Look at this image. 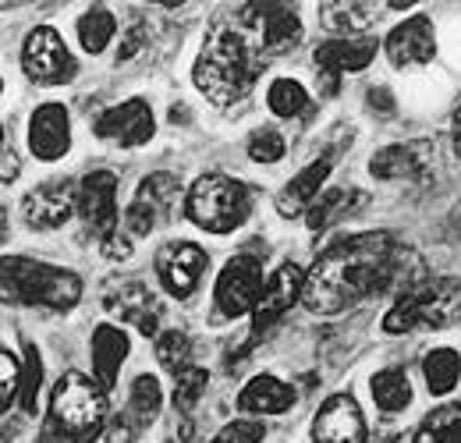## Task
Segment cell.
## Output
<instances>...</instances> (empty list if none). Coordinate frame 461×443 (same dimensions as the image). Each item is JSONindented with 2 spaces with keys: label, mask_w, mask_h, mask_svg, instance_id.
<instances>
[{
  "label": "cell",
  "mask_w": 461,
  "mask_h": 443,
  "mask_svg": "<svg viewBox=\"0 0 461 443\" xmlns=\"http://www.w3.org/2000/svg\"><path fill=\"white\" fill-rule=\"evenodd\" d=\"M100 139H111L124 149H135V146H146L157 131V121H153V107L135 96V100H124L114 104L96 117V128H93Z\"/></svg>",
  "instance_id": "cell-11"
},
{
  "label": "cell",
  "mask_w": 461,
  "mask_h": 443,
  "mask_svg": "<svg viewBox=\"0 0 461 443\" xmlns=\"http://www.w3.org/2000/svg\"><path fill=\"white\" fill-rule=\"evenodd\" d=\"M0 93H4V82H0Z\"/></svg>",
  "instance_id": "cell-50"
},
{
  "label": "cell",
  "mask_w": 461,
  "mask_h": 443,
  "mask_svg": "<svg viewBox=\"0 0 461 443\" xmlns=\"http://www.w3.org/2000/svg\"><path fill=\"white\" fill-rule=\"evenodd\" d=\"M458 323H461V312H458Z\"/></svg>",
  "instance_id": "cell-51"
},
{
  "label": "cell",
  "mask_w": 461,
  "mask_h": 443,
  "mask_svg": "<svg viewBox=\"0 0 461 443\" xmlns=\"http://www.w3.org/2000/svg\"><path fill=\"white\" fill-rule=\"evenodd\" d=\"M206 263H210V256L195 241H167L157 252V277H160L167 294L188 298L199 287Z\"/></svg>",
  "instance_id": "cell-13"
},
{
  "label": "cell",
  "mask_w": 461,
  "mask_h": 443,
  "mask_svg": "<svg viewBox=\"0 0 461 443\" xmlns=\"http://www.w3.org/2000/svg\"><path fill=\"white\" fill-rule=\"evenodd\" d=\"M0 146H4V128H0Z\"/></svg>",
  "instance_id": "cell-49"
},
{
  "label": "cell",
  "mask_w": 461,
  "mask_h": 443,
  "mask_svg": "<svg viewBox=\"0 0 461 443\" xmlns=\"http://www.w3.org/2000/svg\"><path fill=\"white\" fill-rule=\"evenodd\" d=\"M0 443H7V433H4V429H0Z\"/></svg>",
  "instance_id": "cell-48"
},
{
  "label": "cell",
  "mask_w": 461,
  "mask_h": 443,
  "mask_svg": "<svg viewBox=\"0 0 461 443\" xmlns=\"http://www.w3.org/2000/svg\"><path fill=\"white\" fill-rule=\"evenodd\" d=\"M259 294H263V263L249 252L230 256L217 277V287H213V302H217L221 316L238 320V316L252 312Z\"/></svg>",
  "instance_id": "cell-9"
},
{
  "label": "cell",
  "mask_w": 461,
  "mask_h": 443,
  "mask_svg": "<svg viewBox=\"0 0 461 443\" xmlns=\"http://www.w3.org/2000/svg\"><path fill=\"white\" fill-rule=\"evenodd\" d=\"M107 390L82 373H64L50 393V429L68 443H93L107 433Z\"/></svg>",
  "instance_id": "cell-4"
},
{
  "label": "cell",
  "mask_w": 461,
  "mask_h": 443,
  "mask_svg": "<svg viewBox=\"0 0 461 443\" xmlns=\"http://www.w3.org/2000/svg\"><path fill=\"white\" fill-rule=\"evenodd\" d=\"M291 404H294L291 384L270 376V373L252 376L238 393V411H249V415H285L291 411Z\"/></svg>",
  "instance_id": "cell-23"
},
{
  "label": "cell",
  "mask_w": 461,
  "mask_h": 443,
  "mask_svg": "<svg viewBox=\"0 0 461 443\" xmlns=\"http://www.w3.org/2000/svg\"><path fill=\"white\" fill-rule=\"evenodd\" d=\"M7 238V213H4V206H0V241Z\"/></svg>",
  "instance_id": "cell-47"
},
{
  "label": "cell",
  "mask_w": 461,
  "mask_h": 443,
  "mask_svg": "<svg viewBox=\"0 0 461 443\" xmlns=\"http://www.w3.org/2000/svg\"><path fill=\"white\" fill-rule=\"evenodd\" d=\"M206 384H210V376L199 366H185L181 373H174V408L181 415H192V408L206 393Z\"/></svg>",
  "instance_id": "cell-34"
},
{
  "label": "cell",
  "mask_w": 461,
  "mask_h": 443,
  "mask_svg": "<svg viewBox=\"0 0 461 443\" xmlns=\"http://www.w3.org/2000/svg\"><path fill=\"white\" fill-rule=\"evenodd\" d=\"M362 203H366V195L355 192V188H330V192H323V195L309 206L305 223H309V231H327L330 223H338L345 213L351 217Z\"/></svg>",
  "instance_id": "cell-24"
},
{
  "label": "cell",
  "mask_w": 461,
  "mask_h": 443,
  "mask_svg": "<svg viewBox=\"0 0 461 443\" xmlns=\"http://www.w3.org/2000/svg\"><path fill=\"white\" fill-rule=\"evenodd\" d=\"M160 404H164V393H160V384H157V376H135V384L128 390V408H124V415L139 426V429H146L157 415H160Z\"/></svg>",
  "instance_id": "cell-27"
},
{
  "label": "cell",
  "mask_w": 461,
  "mask_h": 443,
  "mask_svg": "<svg viewBox=\"0 0 461 443\" xmlns=\"http://www.w3.org/2000/svg\"><path fill=\"white\" fill-rule=\"evenodd\" d=\"M124 223H128V231H131L135 238H146V234H149L160 221L153 217V210H149V206H142V203H135V199H131V206L124 210Z\"/></svg>",
  "instance_id": "cell-39"
},
{
  "label": "cell",
  "mask_w": 461,
  "mask_h": 443,
  "mask_svg": "<svg viewBox=\"0 0 461 443\" xmlns=\"http://www.w3.org/2000/svg\"><path fill=\"white\" fill-rule=\"evenodd\" d=\"M334 170V149H327L323 157H316L309 167H302L294 177L288 181V188L277 195V213L281 217H298V213H309V206L320 199V188L327 185Z\"/></svg>",
  "instance_id": "cell-20"
},
{
  "label": "cell",
  "mask_w": 461,
  "mask_h": 443,
  "mask_svg": "<svg viewBox=\"0 0 461 443\" xmlns=\"http://www.w3.org/2000/svg\"><path fill=\"white\" fill-rule=\"evenodd\" d=\"M188 221L210 234H230L252 213V192L228 174H203L185 195Z\"/></svg>",
  "instance_id": "cell-5"
},
{
  "label": "cell",
  "mask_w": 461,
  "mask_h": 443,
  "mask_svg": "<svg viewBox=\"0 0 461 443\" xmlns=\"http://www.w3.org/2000/svg\"><path fill=\"white\" fill-rule=\"evenodd\" d=\"M402 249L387 231H366L330 241L305 270L302 305L312 316H338L369 294H384L402 277Z\"/></svg>",
  "instance_id": "cell-1"
},
{
  "label": "cell",
  "mask_w": 461,
  "mask_h": 443,
  "mask_svg": "<svg viewBox=\"0 0 461 443\" xmlns=\"http://www.w3.org/2000/svg\"><path fill=\"white\" fill-rule=\"evenodd\" d=\"M89 351H93L89 358H93L96 384L104 390H114L117 373H121V366H124V358H128V351H131L128 333L121 330V327H114V323H100V327L93 330Z\"/></svg>",
  "instance_id": "cell-22"
},
{
  "label": "cell",
  "mask_w": 461,
  "mask_h": 443,
  "mask_svg": "<svg viewBox=\"0 0 461 443\" xmlns=\"http://www.w3.org/2000/svg\"><path fill=\"white\" fill-rule=\"evenodd\" d=\"M433 142L426 139H415V142H398V146H387L380 149L373 160H369V174L376 181H419L426 177V170L433 167Z\"/></svg>",
  "instance_id": "cell-17"
},
{
  "label": "cell",
  "mask_w": 461,
  "mask_h": 443,
  "mask_svg": "<svg viewBox=\"0 0 461 443\" xmlns=\"http://www.w3.org/2000/svg\"><path fill=\"white\" fill-rule=\"evenodd\" d=\"M458 312H461V280L455 277L422 280L419 287H408V291L398 294V302L384 316V330L408 333L415 330V327L444 330L451 320H458Z\"/></svg>",
  "instance_id": "cell-6"
},
{
  "label": "cell",
  "mask_w": 461,
  "mask_h": 443,
  "mask_svg": "<svg viewBox=\"0 0 461 443\" xmlns=\"http://www.w3.org/2000/svg\"><path fill=\"white\" fill-rule=\"evenodd\" d=\"M320 22H323V29H330V32H366L380 14H376V7L373 4H348V0H338V4H323L320 7Z\"/></svg>",
  "instance_id": "cell-26"
},
{
  "label": "cell",
  "mask_w": 461,
  "mask_h": 443,
  "mask_svg": "<svg viewBox=\"0 0 461 443\" xmlns=\"http://www.w3.org/2000/svg\"><path fill=\"white\" fill-rule=\"evenodd\" d=\"M369 426L351 393H334L320 404L312 419V443H366Z\"/></svg>",
  "instance_id": "cell-12"
},
{
  "label": "cell",
  "mask_w": 461,
  "mask_h": 443,
  "mask_svg": "<svg viewBox=\"0 0 461 443\" xmlns=\"http://www.w3.org/2000/svg\"><path fill=\"white\" fill-rule=\"evenodd\" d=\"M29 149L43 164H54L71 149V117L60 104H43L29 117Z\"/></svg>",
  "instance_id": "cell-18"
},
{
  "label": "cell",
  "mask_w": 461,
  "mask_h": 443,
  "mask_svg": "<svg viewBox=\"0 0 461 443\" xmlns=\"http://www.w3.org/2000/svg\"><path fill=\"white\" fill-rule=\"evenodd\" d=\"M376 57V40L369 36H358V40H330V43H320L316 47V68L327 75V78H338V75H355V71H366Z\"/></svg>",
  "instance_id": "cell-21"
},
{
  "label": "cell",
  "mask_w": 461,
  "mask_h": 443,
  "mask_svg": "<svg viewBox=\"0 0 461 443\" xmlns=\"http://www.w3.org/2000/svg\"><path fill=\"white\" fill-rule=\"evenodd\" d=\"M451 142H455V153L461 160V111H455V121H451Z\"/></svg>",
  "instance_id": "cell-45"
},
{
  "label": "cell",
  "mask_w": 461,
  "mask_h": 443,
  "mask_svg": "<svg viewBox=\"0 0 461 443\" xmlns=\"http://www.w3.org/2000/svg\"><path fill=\"white\" fill-rule=\"evenodd\" d=\"M78 213L93 234L111 238L117 227V177L111 170H89L78 185Z\"/></svg>",
  "instance_id": "cell-15"
},
{
  "label": "cell",
  "mask_w": 461,
  "mask_h": 443,
  "mask_svg": "<svg viewBox=\"0 0 461 443\" xmlns=\"http://www.w3.org/2000/svg\"><path fill=\"white\" fill-rule=\"evenodd\" d=\"M36 443H68V440H64V437H58L50 426H43V433H40V440H36Z\"/></svg>",
  "instance_id": "cell-46"
},
{
  "label": "cell",
  "mask_w": 461,
  "mask_h": 443,
  "mask_svg": "<svg viewBox=\"0 0 461 443\" xmlns=\"http://www.w3.org/2000/svg\"><path fill=\"white\" fill-rule=\"evenodd\" d=\"M387 57L394 68H422L437 54V32H433V18L429 14H411L402 25L391 29L387 36Z\"/></svg>",
  "instance_id": "cell-16"
},
{
  "label": "cell",
  "mask_w": 461,
  "mask_h": 443,
  "mask_svg": "<svg viewBox=\"0 0 461 443\" xmlns=\"http://www.w3.org/2000/svg\"><path fill=\"white\" fill-rule=\"evenodd\" d=\"M114 32H117V18H114V11L104 7V4L89 7V11L78 18V43H82L89 54H104L107 43L114 40Z\"/></svg>",
  "instance_id": "cell-29"
},
{
  "label": "cell",
  "mask_w": 461,
  "mask_h": 443,
  "mask_svg": "<svg viewBox=\"0 0 461 443\" xmlns=\"http://www.w3.org/2000/svg\"><path fill=\"white\" fill-rule=\"evenodd\" d=\"M100 249H104V256H107V259H114V263H121V259H128V256H131V241H128V238H124V234H111V238H104V245H100Z\"/></svg>",
  "instance_id": "cell-42"
},
{
  "label": "cell",
  "mask_w": 461,
  "mask_h": 443,
  "mask_svg": "<svg viewBox=\"0 0 461 443\" xmlns=\"http://www.w3.org/2000/svg\"><path fill=\"white\" fill-rule=\"evenodd\" d=\"M302 284H305V270L294 267V263H285L274 270V277L263 284V294L252 309V337L249 344H256L263 333H270L288 312L291 305L302 298Z\"/></svg>",
  "instance_id": "cell-10"
},
{
  "label": "cell",
  "mask_w": 461,
  "mask_h": 443,
  "mask_svg": "<svg viewBox=\"0 0 461 443\" xmlns=\"http://www.w3.org/2000/svg\"><path fill=\"white\" fill-rule=\"evenodd\" d=\"M18 174H22V164H18V157H14L11 149H7V153H0V181H7V185H11Z\"/></svg>",
  "instance_id": "cell-44"
},
{
  "label": "cell",
  "mask_w": 461,
  "mask_h": 443,
  "mask_svg": "<svg viewBox=\"0 0 461 443\" xmlns=\"http://www.w3.org/2000/svg\"><path fill=\"white\" fill-rule=\"evenodd\" d=\"M369 390H373L376 408L387 411V415H398V411H404L411 404V384H408V376H404L402 369H380L373 376Z\"/></svg>",
  "instance_id": "cell-28"
},
{
  "label": "cell",
  "mask_w": 461,
  "mask_h": 443,
  "mask_svg": "<svg viewBox=\"0 0 461 443\" xmlns=\"http://www.w3.org/2000/svg\"><path fill=\"white\" fill-rule=\"evenodd\" d=\"M135 433H139V426L124 411L107 422V443H135Z\"/></svg>",
  "instance_id": "cell-41"
},
{
  "label": "cell",
  "mask_w": 461,
  "mask_h": 443,
  "mask_svg": "<svg viewBox=\"0 0 461 443\" xmlns=\"http://www.w3.org/2000/svg\"><path fill=\"white\" fill-rule=\"evenodd\" d=\"M415 443H461V404H444L422 419Z\"/></svg>",
  "instance_id": "cell-31"
},
{
  "label": "cell",
  "mask_w": 461,
  "mask_h": 443,
  "mask_svg": "<svg viewBox=\"0 0 461 443\" xmlns=\"http://www.w3.org/2000/svg\"><path fill=\"white\" fill-rule=\"evenodd\" d=\"M263 57H281L298 47L302 22L288 4H249L230 18Z\"/></svg>",
  "instance_id": "cell-7"
},
{
  "label": "cell",
  "mask_w": 461,
  "mask_h": 443,
  "mask_svg": "<svg viewBox=\"0 0 461 443\" xmlns=\"http://www.w3.org/2000/svg\"><path fill=\"white\" fill-rule=\"evenodd\" d=\"M267 107L277 113V117H298V113L309 107V93L294 78H274L270 89H267Z\"/></svg>",
  "instance_id": "cell-32"
},
{
  "label": "cell",
  "mask_w": 461,
  "mask_h": 443,
  "mask_svg": "<svg viewBox=\"0 0 461 443\" xmlns=\"http://www.w3.org/2000/svg\"><path fill=\"white\" fill-rule=\"evenodd\" d=\"M75 213H78V188H71V181L36 185L22 199V217L32 231H58Z\"/></svg>",
  "instance_id": "cell-14"
},
{
  "label": "cell",
  "mask_w": 461,
  "mask_h": 443,
  "mask_svg": "<svg viewBox=\"0 0 461 443\" xmlns=\"http://www.w3.org/2000/svg\"><path fill=\"white\" fill-rule=\"evenodd\" d=\"M40 387H43V362H40L36 344H25V358H22V387H18V404H22L25 415H36Z\"/></svg>",
  "instance_id": "cell-33"
},
{
  "label": "cell",
  "mask_w": 461,
  "mask_h": 443,
  "mask_svg": "<svg viewBox=\"0 0 461 443\" xmlns=\"http://www.w3.org/2000/svg\"><path fill=\"white\" fill-rule=\"evenodd\" d=\"M18 387H22V362L0 348V415L18 401Z\"/></svg>",
  "instance_id": "cell-37"
},
{
  "label": "cell",
  "mask_w": 461,
  "mask_h": 443,
  "mask_svg": "<svg viewBox=\"0 0 461 443\" xmlns=\"http://www.w3.org/2000/svg\"><path fill=\"white\" fill-rule=\"evenodd\" d=\"M263 64L267 57L252 47V40L234 22H217L203 40L192 78H195V89L213 107H230L252 93Z\"/></svg>",
  "instance_id": "cell-2"
},
{
  "label": "cell",
  "mask_w": 461,
  "mask_h": 443,
  "mask_svg": "<svg viewBox=\"0 0 461 443\" xmlns=\"http://www.w3.org/2000/svg\"><path fill=\"white\" fill-rule=\"evenodd\" d=\"M82 298V277L29 256H0V302L4 305H40V309H75Z\"/></svg>",
  "instance_id": "cell-3"
},
{
  "label": "cell",
  "mask_w": 461,
  "mask_h": 443,
  "mask_svg": "<svg viewBox=\"0 0 461 443\" xmlns=\"http://www.w3.org/2000/svg\"><path fill=\"white\" fill-rule=\"evenodd\" d=\"M249 157H252L256 164H277V160L285 157V135L274 131V128L252 131V139H249Z\"/></svg>",
  "instance_id": "cell-36"
},
{
  "label": "cell",
  "mask_w": 461,
  "mask_h": 443,
  "mask_svg": "<svg viewBox=\"0 0 461 443\" xmlns=\"http://www.w3.org/2000/svg\"><path fill=\"white\" fill-rule=\"evenodd\" d=\"M104 305H107L111 316L139 327V333H146V337H153L160 330V305H157L153 291L146 284H139V280H124V284L111 287Z\"/></svg>",
  "instance_id": "cell-19"
},
{
  "label": "cell",
  "mask_w": 461,
  "mask_h": 443,
  "mask_svg": "<svg viewBox=\"0 0 461 443\" xmlns=\"http://www.w3.org/2000/svg\"><path fill=\"white\" fill-rule=\"evenodd\" d=\"M267 437V426L256 419H234L210 443H259Z\"/></svg>",
  "instance_id": "cell-38"
},
{
  "label": "cell",
  "mask_w": 461,
  "mask_h": 443,
  "mask_svg": "<svg viewBox=\"0 0 461 443\" xmlns=\"http://www.w3.org/2000/svg\"><path fill=\"white\" fill-rule=\"evenodd\" d=\"M188 355H192V340H188V333L164 330L160 337H157V358H160L164 369L181 373V369L188 366Z\"/></svg>",
  "instance_id": "cell-35"
},
{
  "label": "cell",
  "mask_w": 461,
  "mask_h": 443,
  "mask_svg": "<svg viewBox=\"0 0 461 443\" xmlns=\"http://www.w3.org/2000/svg\"><path fill=\"white\" fill-rule=\"evenodd\" d=\"M369 107L380 113H394V100H391V89H369Z\"/></svg>",
  "instance_id": "cell-43"
},
{
  "label": "cell",
  "mask_w": 461,
  "mask_h": 443,
  "mask_svg": "<svg viewBox=\"0 0 461 443\" xmlns=\"http://www.w3.org/2000/svg\"><path fill=\"white\" fill-rule=\"evenodd\" d=\"M422 376H426V387L433 397H444L458 387L461 380V358L455 348H437L422 358Z\"/></svg>",
  "instance_id": "cell-25"
},
{
  "label": "cell",
  "mask_w": 461,
  "mask_h": 443,
  "mask_svg": "<svg viewBox=\"0 0 461 443\" xmlns=\"http://www.w3.org/2000/svg\"><path fill=\"white\" fill-rule=\"evenodd\" d=\"M135 203L149 206V210H153V217H157V221H164V217L174 210V203H177V177H174V174H167V170L149 174V177L139 185Z\"/></svg>",
  "instance_id": "cell-30"
},
{
  "label": "cell",
  "mask_w": 461,
  "mask_h": 443,
  "mask_svg": "<svg viewBox=\"0 0 461 443\" xmlns=\"http://www.w3.org/2000/svg\"><path fill=\"white\" fill-rule=\"evenodd\" d=\"M142 43H146V25H142V22H131V29L124 32V40H121V47H117V64H121V60H131V57L142 50Z\"/></svg>",
  "instance_id": "cell-40"
},
{
  "label": "cell",
  "mask_w": 461,
  "mask_h": 443,
  "mask_svg": "<svg viewBox=\"0 0 461 443\" xmlns=\"http://www.w3.org/2000/svg\"><path fill=\"white\" fill-rule=\"evenodd\" d=\"M22 68L36 86H64L78 75V64L64 47L58 29L36 25L22 43Z\"/></svg>",
  "instance_id": "cell-8"
}]
</instances>
